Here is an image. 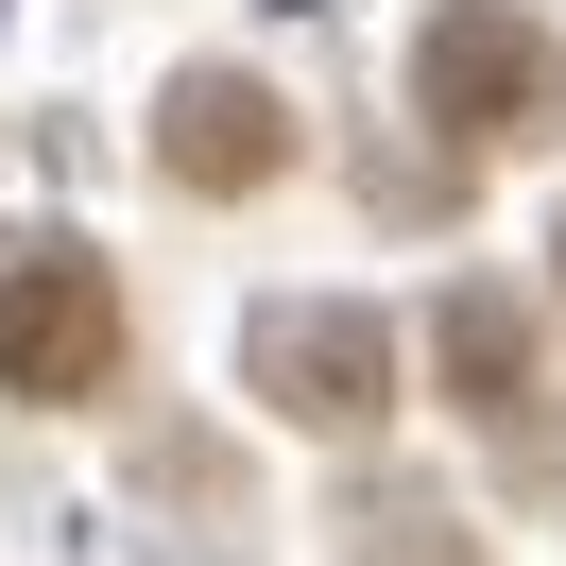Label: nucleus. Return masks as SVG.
I'll return each instance as SVG.
<instances>
[{
  "label": "nucleus",
  "instance_id": "20e7f679",
  "mask_svg": "<svg viewBox=\"0 0 566 566\" xmlns=\"http://www.w3.org/2000/svg\"><path fill=\"white\" fill-rule=\"evenodd\" d=\"M429 360H447V412H463V429H497L532 497H566V447H549V378H532V310H515V292H447Z\"/></svg>",
  "mask_w": 566,
  "mask_h": 566
},
{
  "label": "nucleus",
  "instance_id": "7ed1b4c3",
  "mask_svg": "<svg viewBox=\"0 0 566 566\" xmlns=\"http://www.w3.org/2000/svg\"><path fill=\"white\" fill-rule=\"evenodd\" d=\"M241 378H258V412L310 429V447H378V429H395V344H378V310H258Z\"/></svg>",
  "mask_w": 566,
  "mask_h": 566
},
{
  "label": "nucleus",
  "instance_id": "39448f33",
  "mask_svg": "<svg viewBox=\"0 0 566 566\" xmlns=\"http://www.w3.org/2000/svg\"><path fill=\"white\" fill-rule=\"evenodd\" d=\"M275 155H292V120H275V86H258V70H189L172 104H155V172L207 189V207L275 189Z\"/></svg>",
  "mask_w": 566,
  "mask_h": 566
},
{
  "label": "nucleus",
  "instance_id": "423d86ee",
  "mask_svg": "<svg viewBox=\"0 0 566 566\" xmlns=\"http://www.w3.org/2000/svg\"><path fill=\"white\" fill-rule=\"evenodd\" d=\"M344 566H481V532L429 515V497H360V515H344Z\"/></svg>",
  "mask_w": 566,
  "mask_h": 566
},
{
  "label": "nucleus",
  "instance_id": "0eeeda50",
  "mask_svg": "<svg viewBox=\"0 0 566 566\" xmlns=\"http://www.w3.org/2000/svg\"><path fill=\"white\" fill-rule=\"evenodd\" d=\"M549 292H566V223H549Z\"/></svg>",
  "mask_w": 566,
  "mask_h": 566
},
{
  "label": "nucleus",
  "instance_id": "f257e3e1",
  "mask_svg": "<svg viewBox=\"0 0 566 566\" xmlns=\"http://www.w3.org/2000/svg\"><path fill=\"white\" fill-rule=\"evenodd\" d=\"M412 104H429V138L515 155V138H549V120H566V35H549V18H515V0H447V18L412 35Z\"/></svg>",
  "mask_w": 566,
  "mask_h": 566
},
{
  "label": "nucleus",
  "instance_id": "f03ea898",
  "mask_svg": "<svg viewBox=\"0 0 566 566\" xmlns=\"http://www.w3.org/2000/svg\"><path fill=\"white\" fill-rule=\"evenodd\" d=\"M0 395L35 412L120 395V275L86 241H0Z\"/></svg>",
  "mask_w": 566,
  "mask_h": 566
}]
</instances>
